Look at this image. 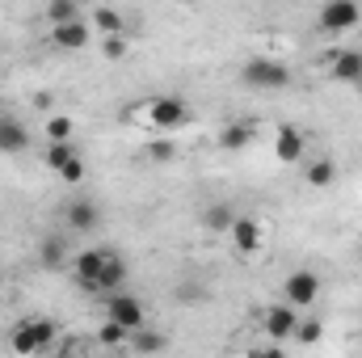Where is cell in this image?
Masks as SVG:
<instances>
[{
    "label": "cell",
    "mask_w": 362,
    "mask_h": 358,
    "mask_svg": "<svg viewBox=\"0 0 362 358\" xmlns=\"http://www.w3.org/2000/svg\"><path fill=\"white\" fill-rule=\"evenodd\" d=\"M51 342H55V325L51 321H21L13 329V337H8V350L17 358H34V354H42Z\"/></svg>",
    "instance_id": "6da1fadb"
},
{
    "label": "cell",
    "mask_w": 362,
    "mask_h": 358,
    "mask_svg": "<svg viewBox=\"0 0 362 358\" xmlns=\"http://www.w3.org/2000/svg\"><path fill=\"white\" fill-rule=\"evenodd\" d=\"M105 321L122 325L127 333H139V329H148V308H144V299L118 291V295H105Z\"/></svg>",
    "instance_id": "7a4b0ae2"
},
{
    "label": "cell",
    "mask_w": 362,
    "mask_h": 358,
    "mask_svg": "<svg viewBox=\"0 0 362 358\" xmlns=\"http://www.w3.org/2000/svg\"><path fill=\"white\" fill-rule=\"evenodd\" d=\"M240 76H245V85H253V89H286V85H291V68H286L282 59H266V55L249 59V64L240 68Z\"/></svg>",
    "instance_id": "3957f363"
},
{
    "label": "cell",
    "mask_w": 362,
    "mask_h": 358,
    "mask_svg": "<svg viewBox=\"0 0 362 358\" xmlns=\"http://www.w3.org/2000/svg\"><path fill=\"white\" fill-rule=\"evenodd\" d=\"M282 299L299 312V308H312L316 299H320V278H316V270H291L286 274V282H282Z\"/></svg>",
    "instance_id": "277c9868"
},
{
    "label": "cell",
    "mask_w": 362,
    "mask_h": 358,
    "mask_svg": "<svg viewBox=\"0 0 362 358\" xmlns=\"http://www.w3.org/2000/svg\"><path fill=\"white\" fill-rule=\"evenodd\" d=\"M148 122L156 131H181L189 122V105L181 97H152L148 101Z\"/></svg>",
    "instance_id": "5b68a950"
},
{
    "label": "cell",
    "mask_w": 362,
    "mask_h": 358,
    "mask_svg": "<svg viewBox=\"0 0 362 358\" xmlns=\"http://www.w3.org/2000/svg\"><path fill=\"white\" fill-rule=\"evenodd\" d=\"M316 21H320L325 34H346V30H354L362 21V8L354 0H329V4H320Z\"/></svg>",
    "instance_id": "8992f818"
},
{
    "label": "cell",
    "mask_w": 362,
    "mask_h": 358,
    "mask_svg": "<svg viewBox=\"0 0 362 358\" xmlns=\"http://www.w3.org/2000/svg\"><path fill=\"white\" fill-rule=\"evenodd\" d=\"M262 329H266L270 346H282L286 337H295V329H299V312H295L291 304H274L270 312L262 316Z\"/></svg>",
    "instance_id": "52a82bcc"
},
{
    "label": "cell",
    "mask_w": 362,
    "mask_h": 358,
    "mask_svg": "<svg viewBox=\"0 0 362 358\" xmlns=\"http://www.w3.org/2000/svg\"><path fill=\"white\" fill-rule=\"evenodd\" d=\"M110 249H85L72 258V278L85 287V291H97V278H101V266H105Z\"/></svg>",
    "instance_id": "ba28073f"
},
{
    "label": "cell",
    "mask_w": 362,
    "mask_h": 358,
    "mask_svg": "<svg viewBox=\"0 0 362 358\" xmlns=\"http://www.w3.org/2000/svg\"><path fill=\"white\" fill-rule=\"evenodd\" d=\"M232 245H236V253H257L262 249V224L257 219H249V215H236V224H232Z\"/></svg>",
    "instance_id": "9c48e42d"
},
{
    "label": "cell",
    "mask_w": 362,
    "mask_h": 358,
    "mask_svg": "<svg viewBox=\"0 0 362 358\" xmlns=\"http://www.w3.org/2000/svg\"><path fill=\"white\" fill-rule=\"evenodd\" d=\"M89 38H93V34H89V21H85V17L51 30V42H55L59 51H85V47H89Z\"/></svg>",
    "instance_id": "30bf717a"
},
{
    "label": "cell",
    "mask_w": 362,
    "mask_h": 358,
    "mask_svg": "<svg viewBox=\"0 0 362 358\" xmlns=\"http://www.w3.org/2000/svg\"><path fill=\"white\" fill-rule=\"evenodd\" d=\"M274 156H278L282 165H299V161H303V131H299V127H278Z\"/></svg>",
    "instance_id": "8fae6325"
},
{
    "label": "cell",
    "mask_w": 362,
    "mask_h": 358,
    "mask_svg": "<svg viewBox=\"0 0 362 358\" xmlns=\"http://www.w3.org/2000/svg\"><path fill=\"white\" fill-rule=\"evenodd\" d=\"M97 224H101V211H97V202H89V198H72V202H68V228H72V232L89 236Z\"/></svg>",
    "instance_id": "7c38bea8"
},
{
    "label": "cell",
    "mask_w": 362,
    "mask_h": 358,
    "mask_svg": "<svg viewBox=\"0 0 362 358\" xmlns=\"http://www.w3.org/2000/svg\"><path fill=\"white\" fill-rule=\"evenodd\" d=\"M30 148V127L13 114L0 118V152H25Z\"/></svg>",
    "instance_id": "4fadbf2b"
},
{
    "label": "cell",
    "mask_w": 362,
    "mask_h": 358,
    "mask_svg": "<svg viewBox=\"0 0 362 358\" xmlns=\"http://www.w3.org/2000/svg\"><path fill=\"white\" fill-rule=\"evenodd\" d=\"M329 72H333V81H341V85H362V51H337Z\"/></svg>",
    "instance_id": "5bb4252c"
},
{
    "label": "cell",
    "mask_w": 362,
    "mask_h": 358,
    "mask_svg": "<svg viewBox=\"0 0 362 358\" xmlns=\"http://www.w3.org/2000/svg\"><path fill=\"white\" fill-rule=\"evenodd\" d=\"M253 135H257V127L253 122H228L223 131H219V148H228V152H240V148H249L253 144Z\"/></svg>",
    "instance_id": "9a60e30c"
},
{
    "label": "cell",
    "mask_w": 362,
    "mask_h": 358,
    "mask_svg": "<svg viewBox=\"0 0 362 358\" xmlns=\"http://www.w3.org/2000/svg\"><path fill=\"white\" fill-rule=\"evenodd\" d=\"M122 282H127V262H122L118 253H110V258H105V266H101V278H97V291L118 295V291H122Z\"/></svg>",
    "instance_id": "2e32d148"
},
{
    "label": "cell",
    "mask_w": 362,
    "mask_h": 358,
    "mask_svg": "<svg viewBox=\"0 0 362 358\" xmlns=\"http://www.w3.org/2000/svg\"><path fill=\"white\" fill-rule=\"evenodd\" d=\"M93 25H97V34H105V38H122V30H127L122 13H118V8H110V4L93 8Z\"/></svg>",
    "instance_id": "e0dca14e"
},
{
    "label": "cell",
    "mask_w": 362,
    "mask_h": 358,
    "mask_svg": "<svg viewBox=\"0 0 362 358\" xmlns=\"http://www.w3.org/2000/svg\"><path fill=\"white\" fill-rule=\"evenodd\" d=\"M333 178H337V165H333L329 156H316V161L303 169V181H308L312 190H325V185H333Z\"/></svg>",
    "instance_id": "ac0fdd59"
},
{
    "label": "cell",
    "mask_w": 362,
    "mask_h": 358,
    "mask_svg": "<svg viewBox=\"0 0 362 358\" xmlns=\"http://www.w3.org/2000/svg\"><path fill=\"white\" fill-rule=\"evenodd\" d=\"M131 346H135V354H160V350H169V337L165 333H156V329H139V333H131Z\"/></svg>",
    "instance_id": "d6986e66"
},
{
    "label": "cell",
    "mask_w": 362,
    "mask_h": 358,
    "mask_svg": "<svg viewBox=\"0 0 362 358\" xmlns=\"http://www.w3.org/2000/svg\"><path fill=\"white\" fill-rule=\"evenodd\" d=\"M85 13H81V4H72V0H51L47 4V25L55 30V25H68V21H81Z\"/></svg>",
    "instance_id": "ffe728a7"
},
{
    "label": "cell",
    "mask_w": 362,
    "mask_h": 358,
    "mask_svg": "<svg viewBox=\"0 0 362 358\" xmlns=\"http://www.w3.org/2000/svg\"><path fill=\"white\" fill-rule=\"evenodd\" d=\"M72 135H76V122L68 114H51L47 118V144H72Z\"/></svg>",
    "instance_id": "44dd1931"
},
{
    "label": "cell",
    "mask_w": 362,
    "mask_h": 358,
    "mask_svg": "<svg viewBox=\"0 0 362 358\" xmlns=\"http://www.w3.org/2000/svg\"><path fill=\"white\" fill-rule=\"evenodd\" d=\"M76 156H81V152H76L72 144H51V148H47V169L64 173V169H68V165H72Z\"/></svg>",
    "instance_id": "7402d4cb"
},
{
    "label": "cell",
    "mask_w": 362,
    "mask_h": 358,
    "mask_svg": "<svg viewBox=\"0 0 362 358\" xmlns=\"http://www.w3.org/2000/svg\"><path fill=\"white\" fill-rule=\"evenodd\" d=\"M202 219H206V228H211V232H232V224H236V215H232L223 202L206 207V215H202Z\"/></svg>",
    "instance_id": "603a6c76"
},
{
    "label": "cell",
    "mask_w": 362,
    "mask_h": 358,
    "mask_svg": "<svg viewBox=\"0 0 362 358\" xmlns=\"http://www.w3.org/2000/svg\"><path fill=\"white\" fill-rule=\"evenodd\" d=\"M38 258H42L47 270H59L64 266V241H59V236H47V241L38 245Z\"/></svg>",
    "instance_id": "cb8c5ba5"
},
{
    "label": "cell",
    "mask_w": 362,
    "mask_h": 358,
    "mask_svg": "<svg viewBox=\"0 0 362 358\" xmlns=\"http://www.w3.org/2000/svg\"><path fill=\"white\" fill-rule=\"evenodd\" d=\"M173 156H177V144H173V139H152V144H148V161L169 165Z\"/></svg>",
    "instance_id": "d4e9b609"
},
{
    "label": "cell",
    "mask_w": 362,
    "mask_h": 358,
    "mask_svg": "<svg viewBox=\"0 0 362 358\" xmlns=\"http://www.w3.org/2000/svg\"><path fill=\"white\" fill-rule=\"evenodd\" d=\"M325 337V325L320 321H299V329H295V342H303V346H316Z\"/></svg>",
    "instance_id": "484cf974"
},
{
    "label": "cell",
    "mask_w": 362,
    "mask_h": 358,
    "mask_svg": "<svg viewBox=\"0 0 362 358\" xmlns=\"http://www.w3.org/2000/svg\"><path fill=\"white\" fill-rule=\"evenodd\" d=\"M127 337H131V333H127L122 325H114V321H105V325L97 329V342H101V346H122Z\"/></svg>",
    "instance_id": "4316f807"
},
{
    "label": "cell",
    "mask_w": 362,
    "mask_h": 358,
    "mask_svg": "<svg viewBox=\"0 0 362 358\" xmlns=\"http://www.w3.org/2000/svg\"><path fill=\"white\" fill-rule=\"evenodd\" d=\"M101 55H105V59H122V55H127V34H122V38H105V42H101Z\"/></svg>",
    "instance_id": "83f0119b"
},
{
    "label": "cell",
    "mask_w": 362,
    "mask_h": 358,
    "mask_svg": "<svg viewBox=\"0 0 362 358\" xmlns=\"http://www.w3.org/2000/svg\"><path fill=\"white\" fill-rule=\"evenodd\" d=\"M59 178L68 181V185H81V181H85V156H76V161H72V165H68Z\"/></svg>",
    "instance_id": "f1b7e54d"
},
{
    "label": "cell",
    "mask_w": 362,
    "mask_h": 358,
    "mask_svg": "<svg viewBox=\"0 0 362 358\" xmlns=\"http://www.w3.org/2000/svg\"><path fill=\"white\" fill-rule=\"evenodd\" d=\"M257 358H286V354H282V346H266Z\"/></svg>",
    "instance_id": "f546056e"
},
{
    "label": "cell",
    "mask_w": 362,
    "mask_h": 358,
    "mask_svg": "<svg viewBox=\"0 0 362 358\" xmlns=\"http://www.w3.org/2000/svg\"><path fill=\"white\" fill-rule=\"evenodd\" d=\"M0 118H4V97H0Z\"/></svg>",
    "instance_id": "4dcf8cb0"
},
{
    "label": "cell",
    "mask_w": 362,
    "mask_h": 358,
    "mask_svg": "<svg viewBox=\"0 0 362 358\" xmlns=\"http://www.w3.org/2000/svg\"><path fill=\"white\" fill-rule=\"evenodd\" d=\"M245 358H257V354H245Z\"/></svg>",
    "instance_id": "1f68e13d"
}]
</instances>
